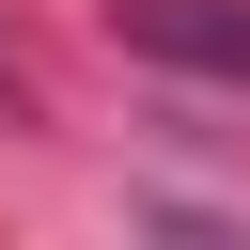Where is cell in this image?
Masks as SVG:
<instances>
[{"mask_svg":"<svg viewBox=\"0 0 250 250\" xmlns=\"http://www.w3.org/2000/svg\"><path fill=\"white\" fill-rule=\"evenodd\" d=\"M125 31H141L156 62H188V78H234V94H250V0H125Z\"/></svg>","mask_w":250,"mask_h":250,"instance_id":"1","label":"cell"}]
</instances>
